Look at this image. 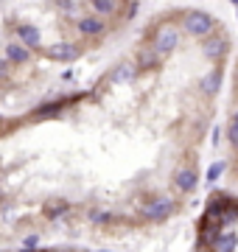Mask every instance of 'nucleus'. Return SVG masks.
<instances>
[{
    "label": "nucleus",
    "mask_w": 238,
    "mask_h": 252,
    "mask_svg": "<svg viewBox=\"0 0 238 252\" xmlns=\"http://www.w3.org/2000/svg\"><path fill=\"white\" fill-rule=\"evenodd\" d=\"M138 11L140 0H0V104L42 95L120 39Z\"/></svg>",
    "instance_id": "obj_2"
},
{
    "label": "nucleus",
    "mask_w": 238,
    "mask_h": 252,
    "mask_svg": "<svg viewBox=\"0 0 238 252\" xmlns=\"http://www.w3.org/2000/svg\"><path fill=\"white\" fill-rule=\"evenodd\" d=\"M230 34L202 9H168L87 87L0 104V241L120 238L177 216L227 79Z\"/></svg>",
    "instance_id": "obj_1"
}]
</instances>
